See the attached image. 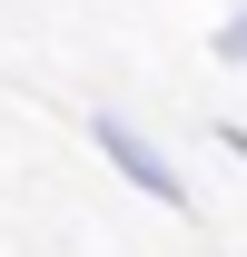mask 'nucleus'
<instances>
[{"mask_svg":"<svg viewBox=\"0 0 247 257\" xmlns=\"http://www.w3.org/2000/svg\"><path fill=\"white\" fill-rule=\"evenodd\" d=\"M89 149L119 168V188H139L149 208H198V198H188V178H178V159H168L158 139H139V119H119V109H89Z\"/></svg>","mask_w":247,"mask_h":257,"instance_id":"f257e3e1","label":"nucleus"},{"mask_svg":"<svg viewBox=\"0 0 247 257\" xmlns=\"http://www.w3.org/2000/svg\"><path fill=\"white\" fill-rule=\"evenodd\" d=\"M208 50H217L227 69H247V10H227V20H217V40H208Z\"/></svg>","mask_w":247,"mask_h":257,"instance_id":"f03ea898","label":"nucleus"},{"mask_svg":"<svg viewBox=\"0 0 247 257\" xmlns=\"http://www.w3.org/2000/svg\"><path fill=\"white\" fill-rule=\"evenodd\" d=\"M208 128H217V149H237V159H247V128H237V119H208Z\"/></svg>","mask_w":247,"mask_h":257,"instance_id":"7ed1b4c3","label":"nucleus"}]
</instances>
